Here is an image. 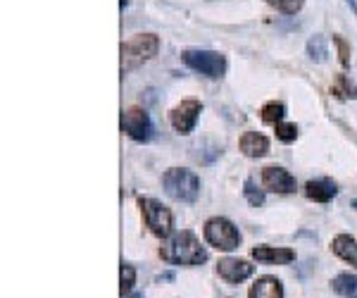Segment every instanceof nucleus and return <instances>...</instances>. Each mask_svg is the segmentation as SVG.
Wrapping results in <instances>:
<instances>
[{"label":"nucleus","instance_id":"obj_1","mask_svg":"<svg viewBox=\"0 0 357 298\" xmlns=\"http://www.w3.org/2000/svg\"><path fill=\"white\" fill-rule=\"evenodd\" d=\"M160 258L172 265H186V267H195L203 265L207 260V251L200 246L198 237L188 229L174 234V237L167 241L162 248H160Z\"/></svg>","mask_w":357,"mask_h":298},{"label":"nucleus","instance_id":"obj_2","mask_svg":"<svg viewBox=\"0 0 357 298\" xmlns=\"http://www.w3.org/2000/svg\"><path fill=\"white\" fill-rule=\"evenodd\" d=\"M160 50V38L155 33H138L122 43V72H131L143 62L153 60Z\"/></svg>","mask_w":357,"mask_h":298},{"label":"nucleus","instance_id":"obj_3","mask_svg":"<svg viewBox=\"0 0 357 298\" xmlns=\"http://www.w3.org/2000/svg\"><path fill=\"white\" fill-rule=\"evenodd\" d=\"M162 186L174 200H183V203H193L200 193V179L191 170L172 167L165 172Z\"/></svg>","mask_w":357,"mask_h":298},{"label":"nucleus","instance_id":"obj_4","mask_svg":"<svg viewBox=\"0 0 357 298\" xmlns=\"http://www.w3.org/2000/svg\"><path fill=\"white\" fill-rule=\"evenodd\" d=\"M138 205H141L143 220H146L148 229H151L155 237L158 239L169 237L172 227H174V217H172L169 208L160 203V200L148 198V196H138Z\"/></svg>","mask_w":357,"mask_h":298},{"label":"nucleus","instance_id":"obj_5","mask_svg":"<svg viewBox=\"0 0 357 298\" xmlns=\"http://www.w3.org/2000/svg\"><path fill=\"white\" fill-rule=\"evenodd\" d=\"M205 241L220 251H234L241 246V232L227 217H212L205 222Z\"/></svg>","mask_w":357,"mask_h":298},{"label":"nucleus","instance_id":"obj_6","mask_svg":"<svg viewBox=\"0 0 357 298\" xmlns=\"http://www.w3.org/2000/svg\"><path fill=\"white\" fill-rule=\"evenodd\" d=\"M183 65H188L191 70L205 74L210 79H220L227 72V57L215 50H183L181 53Z\"/></svg>","mask_w":357,"mask_h":298},{"label":"nucleus","instance_id":"obj_7","mask_svg":"<svg viewBox=\"0 0 357 298\" xmlns=\"http://www.w3.org/2000/svg\"><path fill=\"white\" fill-rule=\"evenodd\" d=\"M122 129L138 143H148L153 139L151 114L143 107H129V110L122 112Z\"/></svg>","mask_w":357,"mask_h":298},{"label":"nucleus","instance_id":"obj_8","mask_svg":"<svg viewBox=\"0 0 357 298\" xmlns=\"http://www.w3.org/2000/svg\"><path fill=\"white\" fill-rule=\"evenodd\" d=\"M200 112H203V105H200V100L195 98H188V100H181L178 105L172 110L169 119H172V127L176 129V134L186 136L191 134L195 122H198Z\"/></svg>","mask_w":357,"mask_h":298},{"label":"nucleus","instance_id":"obj_9","mask_svg":"<svg viewBox=\"0 0 357 298\" xmlns=\"http://www.w3.org/2000/svg\"><path fill=\"white\" fill-rule=\"evenodd\" d=\"M262 186L274 193H293L296 191V177L289 170L269 165L262 170Z\"/></svg>","mask_w":357,"mask_h":298},{"label":"nucleus","instance_id":"obj_10","mask_svg":"<svg viewBox=\"0 0 357 298\" xmlns=\"http://www.w3.org/2000/svg\"><path fill=\"white\" fill-rule=\"evenodd\" d=\"M217 272H220V277L224 282L241 284L252 274V265L248 260H241V258H222V260L217 262Z\"/></svg>","mask_w":357,"mask_h":298},{"label":"nucleus","instance_id":"obj_11","mask_svg":"<svg viewBox=\"0 0 357 298\" xmlns=\"http://www.w3.org/2000/svg\"><path fill=\"white\" fill-rule=\"evenodd\" d=\"M252 258L264 265H289L296 260V251L291 248H274V246H255Z\"/></svg>","mask_w":357,"mask_h":298},{"label":"nucleus","instance_id":"obj_12","mask_svg":"<svg viewBox=\"0 0 357 298\" xmlns=\"http://www.w3.org/2000/svg\"><path fill=\"white\" fill-rule=\"evenodd\" d=\"M338 186L331 179H310L305 184V196L314 203H329L331 198H336Z\"/></svg>","mask_w":357,"mask_h":298},{"label":"nucleus","instance_id":"obj_13","mask_svg":"<svg viewBox=\"0 0 357 298\" xmlns=\"http://www.w3.org/2000/svg\"><path fill=\"white\" fill-rule=\"evenodd\" d=\"M241 151L248 158H264L269 153V139L257 131H245L241 136Z\"/></svg>","mask_w":357,"mask_h":298},{"label":"nucleus","instance_id":"obj_14","mask_svg":"<svg viewBox=\"0 0 357 298\" xmlns=\"http://www.w3.org/2000/svg\"><path fill=\"white\" fill-rule=\"evenodd\" d=\"M248 298H284V284L276 277H260L248 291Z\"/></svg>","mask_w":357,"mask_h":298},{"label":"nucleus","instance_id":"obj_15","mask_svg":"<svg viewBox=\"0 0 357 298\" xmlns=\"http://www.w3.org/2000/svg\"><path fill=\"white\" fill-rule=\"evenodd\" d=\"M331 251L341 258V260L350 262V265L357 270V241L350 237V234H338V237L331 241Z\"/></svg>","mask_w":357,"mask_h":298},{"label":"nucleus","instance_id":"obj_16","mask_svg":"<svg viewBox=\"0 0 357 298\" xmlns=\"http://www.w3.org/2000/svg\"><path fill=\"white\" fill-rule=\"evenodd\" d=\"M331 289L343 298H357V277L353 274H338L331 279Z\"/></svg>","mask_w":357,"mask_h":298},{"label":"nucleus","instance_id":"obj_17","mask_svg":"<svg viewBox=\"0 0 357 298\" xmlns=\"http://www.w3.org/2000/svg\"><path fill=\"white\" fill-rule=\"evenodd\" d=\"M307 55H310V60H314V62H324L326 60L329 48H326V38L321 36V33H317V36H312L307 41Z\"/></svg>","mask_w":357,"mask_h":298},{"label":"nucleus","instance_id":"obj_18","mask_svg":"<svg viewBox=\"0 0 357 298\" xmlns=\"http://www.w3.org/2000/svg\"><path fill=\"white\" fill-rule=\"evenodd\" d=\"M284 114H286V105L284 103H279V100H272V103H267V105L262 107V122L264 124H279L281 119H284Z\"/></svg>","mask_w":357,"mask_h":298},{"label":"nucleus","instance_id":"obj_19","mask_svg":"<svg viewBox=\"0 0 357 298\" xmlns=\"http://www.w3.org/2000/svg\"><path fill=\"white\" fill-rule=\"evenodd\" d=\"M272 8H276L279 13H284V15H296V13H301L303 10V5H305V0H267Z\"/></svg>","mask_w":357,"mask_h":298},{"label":"nucleus","instance_id":"obj_20","mask_svg":"<svg viewBox=\"0 0 357 298\" xmlns=\"http://www.w3.org/2000/svg\"><path fill=\"white\" fill-rule=\"evenodd\" d=\"M243 193H245L248 203L255 205V208H260V205L264 203V191H262V188H257L252 179H248L245 184H243Z\"/></svg>","mask_w":357,"mask_h":298},{"label":"nucleus","instance_id":"obj_21","mask_svg":"<svg viewBox=\"0 0 357 298\" xmlns=\"http://www.w3.org/2000/svg\"><path fill=\"white\" fill-rule=\"evenodd\" d=\"M119 277H122V284H119V291L124 294H129L131 289H134L136 284V270L131 265H126V262H122V270H119Z\"/></svg>","mask_w":357,"mask_h":298},{"label":"nucleus","instance_id":"obj_22","mask_svg":"<svg viewBox=\"0 0 357 298\" xmlns=\"http://www.w3.org/2000/svg\"><path fill=\"white\" fill-rule=\"evenodd\" d=\"M274 129H276V139H279L281 143H293V141H296V136H298V127H296V124L279 122Z\"/></svg>","mask_w":357,"mask_h":298},{"label":"nucleus","instance_id":"obj_23","mask_svg":"<svg viewBox=\"0 0 357 298\" xmlns=\"http://www.w3.org/2000/svg\"><path fill=\"white\" fill-rule=\"evenodd\" d=\"M338 86H341V89H333V94H338V96H345V98H357V89H355V84L350 82L348 77H345V74H338Z\"/></svg>","mask_w":357,"mask_h":298},{"label":"nucleus","instance_id":"obj_24","mask_svg":"<svg viewBox=\"0 0 357 298\" xmlns=\"http://www.w3.org/2000/svg\"><path fill=\"white\" fill-rule=\"evenodd\" d=\"M333 43H336V48H338V60H341V65L350 67V48H348V43H345L341 36H333Z\"/></svg>","mask_w":357,"mask_h":298},{"label":"nucleus","instance_id":"obj_25","mask_svg":"<svg viewBox=\"0 0 357 298\" xmlns=\"http://www.w3.org/2000/svg\"><path fill=\"white\" fill-rule=\"evenodd\" d=\"M348 5H350V8L355 10V13H357V0H348Z\"/></svg>","mask_w":357,"mask_h":298},{"label":"nucleus","instance_id":"obj_26","mask_svg":"<svg viewBox=\"0 0 357 298\" xmlns=\"http://www.w3.org/2000/svg\"><path fill=\"white\" fill-rule=\"evenodd\" d=\"M129 298H143V294H134V296H129Z\"/></svg>","mask_w":357,"mask_h":298},{"label":"nucleus","instance_id":"obj_27","mask_svg":"<svg viewBox=\"0 0 357 298\" xmlns=\"http://www.w3.org/2000/svg\"><path fill=\"white\" fill-rule=\"evenodd\" d=\"M353 208H355V210H357V198H355V200H353Z\"/></svg>","mask_w":357,"mask_h":298}]
</instances>
